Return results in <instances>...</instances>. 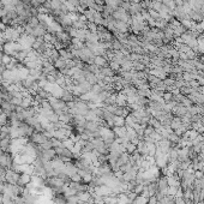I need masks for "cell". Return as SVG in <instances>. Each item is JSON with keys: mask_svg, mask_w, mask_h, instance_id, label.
<instances>
[{"mask_svg": "<svg viewBox=\"0 0 204 204\" xmlns=\"http://www.w3.org/2000/svg\"><path fill=\"white\" fill-rule=\"evenodd\" d=\"M48 103H49V106L52 107V109L54 110L58 115H60V114H62L64 112L68 110L66 102L62 101V100L59 99V97H54V96H52V97L48 100Z\"/></svg>", "mask_w": 204, "mask_h": 204, "instance_id": "obj_1", "label": "cell"}, {"mask_svg": "<svg viewBox=\"0 0 204 204\" xmlns=\"http://www.w3.org/2000/svg\"><path fill=\"white\" fill-rule=\"evenodd\" d=\"M13 163V155L11 153H1L0 154V167L5 170L11 169Z\"/></svg>", "mask_w": 204, "mask_h": 204, "instance_id": "obj_2", "label": "cell"}, {"mask_svg": "<svg viewBox=\"0 0 204 204\" xmlns=\"http://www.w3.org/2000/svg\"><path fill=\"white\" fill-rule=\"evenodd\" d=\"M29 141L35 143V144H37V145H41V144H43V143H46L47 141H49V138L45 135V132H34L30 136Z\"/></svg>", "mask_w": 204, "mask_h": 204, "instance_id": "obj_3", "label": "cell"}, {"mask_svg": "<svg viewBox=\"0 0 204 204\" xmlns=\"http://www.w3.org/2000/svg\"><path fill=\"white\" fill-rule=\"evenodd\" d=\"M0 107H1L3 112H4L7 116H10L13 112H16V108H17V106H14L11 101H3V103H1Z\"/></svg>", "mask_w": 204, "mask_h": 204, "instance_id": "obj_4", "label": "cell"}, {"mask_svg": "<svg viewBox=\"0 0 204 204\" xmlns=\"http://www.w3.org/2000/svg\"><path fill=\"white\" fill-rule=\"evenodd\" d=\"M169 185H168V180L166 177H158L157 179V192H163L167 195V190H168Z\"/></svg>", "mask_w": 204, "mask_h": 204, "instance_id": "obj_5", "label": "cell"}, {"mask_svg": "<svg viewBox=\"0 0 204 204\" xmlns=\"http://www.w3.org/2000/svg\"><path fill=\"white\" fill-rule=\"evenodd\" d=\"M172 113H173V115L174 116L184 118V116L187 115V113H189V108L185 107V106H183V105H180V103H178L177 107L172 110Z\"/></svg>", "mask_w": 204, "mask_h": 204, "instance_id": "obj_6", "label": "cell"}, {"mask_svg": "<svg viewBox=\"0 0 204 204\" xmlns=\"http://www.w3.org/2000/svg\"><path fill=\"white\" fill-rule=\"evenodd\" d=\"M94 64L100 68L108 67L109 66V61L105 55H96L95 58H94Z\"/></svg>", "mask_w": 204, "mask_h": 204, "instance_id": "obj_7", "label": "cell"}, {"mask_svg": "<svg viewBox=\"0 0 204 204\" xmlns=\"http://www.w3.org/2000/svg\"><path fill=\"white\" fill-rule=\"evenodd\" d=\"M78 172V168L75 166V163L72 162H65V167H64V173L67 174L68 177H72L73 174H76Z\"/></svg>", "mask_w": 204, "mask_h": 204, "instance_id": "obj_8", "label": "cell"}, {"mask_svg": "<svg viewBox=\"0 0 204 204\" xmlns=\"http://www.w3.org/2000/svg\"><path fill=\"white\" fill-rule=\"evenodd\" d=\"M31 181V175L30 174H27V173H20L19 174V179H18V184L22 187H25Z\"/></svg>", "mask_w": 204, "mask_h": 204, "instance_id": "obj_9", "label": "cell"}, {"mask_svg": "<svg viewBox=\"0 0 204 204\" xmlns=\"http://www.w3.org/2000/svg\"><path fill=\"white\" fill-rule=\"evenodd\" d=\"M10 147H11V138H5V139H0V149L4 153H10Z\"/></svg>", "mask_w": 204, "mask_h": 204, "instance_id": "obj_10", "label": "cell"}, {"mask_svg": "<svg viewBox=\"0 0 204 204\" xmlns=\"http://www.w3.org/2000/svg\"><path fill=\"white\" fill-rule=\"evenodd\" d=\"M100 73H101L103 77H106V78H112V77H114L115 71H113V70L108 66V67H101L100 68Z\"/></svg>", "mask_w": 204, "mask_h": 204, "instance_id": "obj_11", "label": "cell"}, {"mask_svg": "<svg viewBox=\"0 0 204 204\" xmlns=\"http://www.w3.org/2000/svg\"><path fill=\"white\" fill-rule=\"evenodd\" d=\"M113 132L115 135L116 138H122L126 136V126H121V127H113Z\"/></svg>", "mask_w": 204, "mask_h": 204, "instance_id": "obj_12", "label": "cell"}, {"mask_svg": "<svg viewBox=\"0 0 204 204\" xmlns=\"http://www.w3.org/2000/svg\"><path fill=\"white\" fill-rule=\"evenodd\" d=\"M54 67L56 68V70H59V71H62V70H65V68H67L66 67V60L64 59V58H59L58 60L55 61L54 62Z\"/></svg>", "mask_w": 204, "mask_h": 204, "instance_id": "obj_13", "label": "cell"}, {"mask_svg": "<svg viewBox=\"0 0 204 204\" xmlns=\"http://www.w3.org/2000/svg\"><path fill=\"white\" fill-rule=\"evenodd\" d=\"M126 137L129 138L131 142H132L133 139H136V138H139L138 135H137L136 130L133 129V127H126Z\"/></svg>", "mask_w": 204, "mask_h": 204, "instance_id": "obj_14", "label": "cell"}, {"mask_svg": "<svg viewBox=\"0 0 204 204\" xmlns=\"http://www.w3.org/2000/svg\"><path fill=\"white\" fill-rule=\"evenodd\" d=\"M10 138V126H3L0 130V139Z\"/></svg>", "mask_w": 204, "mask_h": 204, "instance_id": "obj_15", "label": "cell"}, {"mask_svg": "<svg viewBox=\"0 0 204 204\" xmlns=\"http://www.w3.org/2000/svg\"><path fill=\"white\" fill-rule=\"evenodd\" d=\"M125 126V118L122 116H114V127H121Z\"/></svg>", "mask_w": 204, "mask_h": 204, "instance_id": "obj_16", "label": "cell"}, {"mask_svg": "<svg viewBox=\"0 0 204 204\" xmlns=\"http://www.w3.org/2000/svg\"><path fill=\"white\" fill-rule=\"evenodd\" d=\"M125 149H126V153H129L130 155H131V154H133L137 150V145H135L132 142H129L125 145Z\"/></svg>", "mask_w": 204, "mask_h": 204, "instance_id": "obj_17", "label": "cell"}, {"mask_svg": "<svg viewBox=\"0 0 204 204\" xmlns=\"http://www.w3.org/2000/svg\"><path fill=\"white\" fill-rule=\"evenodd\" d=\"M132 204H148V198L142 196V195H139V196H137L136 199L132 202Z\"/></svg>", "mask_w": 204, "mask_h": 204, "instance_id": "obj_18", "label": "cell"}, {"mask_svg": "<svg viewBox=\"0 0 204 204\" xmlns=\"http://www.w3.org/2000/svg\"><path fill=\"white\" fill-rule=\"evenodd\" d=\"M162 4L169 8H175V0H162Z\"/></svg>", "mask_w": 204, "mask_h": 204, "instance_id": "obj_19", "label": "cell"}, {"mask_svg": "<svg viewBox=\"0 0 204 204\" xmlns=\"http://www.w3.org/2000/svg\"><path fill=\"white\" fill-rule=\"evenodd\" d=\"M40 148L42 150H48V149H52L53 148V143H52V141L49 139V141H47L46 143H43V144H41Z\"/></svg>", "mask_w": 204, "mask_h": 204, "instance_id": "obj_20", "label": "cell"}, {"mask_svg": "<svg viewBox=\"0 0 204 204\" xmlns=\"http://www.w3.org/2000/svg\"><path fill=\"white\" fill-rule=\"evenodd\" d=\"M144 187H145V186H144V185H142V184H139V185H136V187H135L133 192H135V193H137V195L139 196V195H142V193H143V191H144Z\"/></svg>", "mask_w": 204, "mask_h": 204, "instance_id": "obj_21", "label": "cell"}, {"mask_svg": "<svg viewBox=\"0 0 204 204\" xmlns=\"http://www.w3.org/2000/svg\"><path fill=\"white\" fill-rule=\"evenodd\" d=\"M178 189H179V187L169 186L168 190H167V195H169V196H174V197H175V195H177V192H178Z\"/></svg>", "mask_w": 204, "mask_h": 204, "instance_id": "obj_22", "label": "cell"}, {"mask_svg": "<svg viewBox=\"0 0 204 204\" xmlns=\"http://www.w3.org/2000/svg\"><path fill=\"white\" fill-rule=\"evenodd\" d=\"M71 178V181H75V183H81L82 181V177L78 174V173H76V174H73L72 177H70Z\"/></svg>", "mask_w": 204, "mask_h": 204, "instance_id": "obj_23", "label": "cell"}, {"mask_svg": "<svg viewBox=\"0 0 204 204\" xmlns=\"http://www.w3.org/2000/svg\"><path fill=\"white\" fill-rule=\"evenodd\" d=\"M22 99H23V97H13V99L11 100V102L13 103L14 106H17V107H18V106H20V105H22Z\"/></svg>", "mask_w": 204, "mask_h": 204, "instance_id": "obj_24", "label": "cell"}, {"mask_svg": "<svg viewBox=\"0 0 204 204\" xmlns=\"http://www.w3.org/2000/svg\"><path fill=\"white\" fill-rule=\"evenodd\" d=\"M157 202H158V199H157V197L155 195L148 198V204H157Z\"/></svg>", "mask_w": 204, "mask_h": 204, "instance_id": "obj_25", "label": "cell"}, {"mask_svg": "<svg viewBox=\"0 0 204 204\" xmlns=\"http://www.w3.org/2000/svg\"><path fill=\"white\" fill-rule=\"evenodd\" d=\"M174 202H175V204H185L186 203L185 199H184L183 197H174Z\"/></svg>", "mask_w": 204, "mask_h": 204, "instance_id": "obj_26", "label": "cell"}, {"mask_svg": "<svg viewBox=\"0 0 204 204\" xmlns=\"http://www.w3.org/2000/svg\"><path fill=\"white\" fill-rule=\"evenodd\" d=\"M195 178H196V179L203 178V172H202V170H195Z\"/></svg>", "mask_w": 204, "mask_h": 204, "instance_id": "obj_27", "label": "cell"}, {"mask_svg": "<svg viewBox=\"0 0 204 204\" xmlns=\"http://www.w3.org/2000/svg\"><path fill=\"white\" fill-rule=\"evenodd\" d=\"M4 186H5V183L0 180V193H3V190H4Z\"/></svg>", "mask_w": 204, "mask_h": 204, "instance_id": "obj_28", "label": "cell"}, {"mask_svg": "<svg viewBox=\"0 0 204 204\" xmlns=\"http://www.w3.org/2000/svg\"><path fill=\"white\" fill-rule=\"evenodd\" d=\"M154 1H160V3H162V0H154Z\"/></svg>", "mask_w": 204, "mask_h": 204, "instance_id": "obj_29", "label": "cell"}, {"mask_svg": "<svg viewBox=\"0 0 204 204\" xmlns=\"http://www.w3.org/2000/svg\"><path fill=\"white\" fill-rule=\"evenodd\" d=\"M0 197H1V193H0Z\"/></svg>", "mask_w": 204, "mask_h": 204, "instance_id": "obj_30", "label": "cell"}, {"mask_svg": "<svg viewBox=\"0 0 204 204\" xmlns=\"http://www.w3.org/2000/svg\"><path fill=\"white\" fill-rule=\"evenodd\" d=\"M203 178H204V173H203Z\"/></svg>", "mask_w": 204, "mask_h": 204, "instance_id": "obj_31", "label": "cell"}, {"mask_svg": "<svg viewBox=\"0 0 204 204\" xmlns=\"http://www.w3.org/2000/svg\"><path fill=\"white\" fill-rule=\"evenodd\" d=\"M129 1H130V0H129Z\"/></svg>", "mask_w": 204, "mask_h": 204, "instance_id": "obj_32", "label": "cell"}]
</instances>
